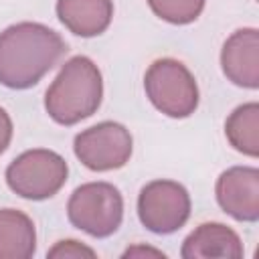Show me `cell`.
Segmentation results:
<instances>
[{
  "label": "cell",
  "instance_id": "obj_2",
  "mask_svg": "<svg viewBox=\"0 0 259 259\" xmlns=\"http://www.w3.org/2000/svg\"><path fill=\"white\" fill-rule=\"evenodd\" d=\"M103 97V81L97 65L83 55L69 59L45 95L47 113L61 125H73L93 115Z\"/></svg>",
  "mask_w": 259,
  "mask_h": 259
},
{
  "label": "cell",
  "instance_id": "obj_12",
  "mask_svg": "<svg viewBox=\"0 0 259 259\" xmlns=\"http://www.w3.org/2000/svg\"><path fill=\"white\" fill-rule=\"evenodd\" d=\"M36 251L32 219L16 208H0V259H28Z\"/></svg>",
  "mask_w": 259,
  "mask_h": 259
},
{
  "label": "cell",
  "instance_id": "obj_3",
  "mask_svg": "<svg viewBox=\"0 0 259 259\" xmlns=\"http://www.w3.org/2000/svg\"><path fill=\"white\" fill-rule=\"evenodd\" d=\"M144 89L152 105L168 117H188L198 107L194 75L176 59L154 61L144 75Z\"/></svg>",
  "mask_w": 259,
  "mask_h": 259
},
{
  "label": "cell",
  "instance_id": "obj_16",
  "mask_svg": "<svg viewBox=\"0 0 259 259\" xmlns=\"http://www.w3.org/2000/svg\"><path fill=\"white\" fill-rule=\"evenodd\" d=\"M12 140V119L4 107H0V154L6 152Z\"/></svg>",
  "mask_w": 259,
  "mask_h": 259
},
{
  "label": "cell",
  "instance_id": "obj_15",
  "mask_svg": "<svg viewBox=\"0 0 259 259\" xmlns=\"http://www.w3.org/2000/svg\"><path fill=\"white\" fill-rule=\"evenodd\" d=\"M49 257H95V251L87 245H81L79 241H59L53 249L47 253Z\"/></svg>",
  "mask_w": 259,
  "mask_h": 259
},
{
  "label": "cell",
  "instance_id": "obj_9",
  "mask_svg": "<svg viewBox=\"0 0 259 259\" xmlns=\"http://www.w3.org/2000/svg\"><path fill=\"white\" fill-rule=\"evenodd\" d=\"M221 65L225 77L247 89L259 87V32L257 28L235 30L223 45Z\"/></svg>",
  "mask_w": 259,
  "mask_h": 259
},
{
  "label": "cell",
  "instance_id": "obj_13",
  "mask_svg": "<svg viewBox=\"0 0 259 259\" xmlns=\"http://www.w3.org/2000/svg\"><path fill=\"white\" fill-rule=\"evenodd\" d=\"M225 136L229 144L251 158L259 156V105L255 101L243 103L225 121Z\"/></svg>",
  "mask_w": 259,
  "mask_h": 259
},
{
  "label": "cell",
  "instance_id": "obj_14",
  "mask_svg": "<svg viewBox=\"0 0 259 259\" xmlns=\"http://www.w3.org/2000/svg\"><path fill=\"white\" fill-rule=\"evenodd\" d=\"M148 4L156 16L170 24L194 22L204 8V0H148Z\"/></svg>",
  "mask_w": 259,
  "mask_h": 259
},
{
  "label": "cell",
  "instance_id": "obj_6",
  "mask_svg": "<svg viewBox=\"0 0 259 259\" xmlns=\"http://www.w3.org/2000/svg\"><path fill=\"white\" fill-rule=\"evenodd\" d=\"M138 217L156 235L178 231L190 217V194L174 180H152L138 196Z\"/></svg>",
  "mask_w": 259,
  "mask_h": 259
},
{
  "label": "cell",
  "instance_id": "obj_10",
  "mask_svg": "<svg viewBox=\"0 0 259 259\" xmlns=\"http://www.w3.org/2000/svg\"><path fill=\"white\" fill-rule=\"evenodd\" d=\"M180 255L184 259L200 257H243V243L239 235L223 223H202L182 243Z\"/></svg>",
  "mask_w": 259,
  "mask_h": 259
},
{
  "label": "cell",
  "instance_id": "obj_4",
  "mask_svg": "<svg viewBox=\"0 0 259 259\" xmlns=\"http://www.w3.org/2000/svg\"><path fill=\"white\" fill-rule=\"evenodd\" d=\"M67 217L73 227L103 239L119 229L123 219V198L109 182H87L71 194Z\"/></svg>",
  "mask_w": 259,
  "mask_h": 259
},
{
  "label": "cell",
  "instance_id": "obj_5",
  "mask_svg": "<svg viewBox=\"0 0 259 259\" xmlns=\"http://www.w3.org/2000/svg\"><path fill=\"white\" fill-rule=\"evenodd\" d=\"M67 162L53 150L36 148L22 152L6 168V184L12 192L28 200L55 196L67 182Z\"/></svg>",
  "mask_w": 259,
  "mask_h": 259
},
{
  "label": "cell",
  "instance_id": "obj_1",
  "mask_svg": "<svg viewBox=\"0 0 259 259\" xmlns=\"http://www.w3.org/2000/svg\"><path fill=\"white\" fill-rule=\"evenodd\" d=\"M67 42L40 22H18L0 32V83L10 89L36 85L65 55Z\"/></svg>",
  "mask_w": 259,
  "mask_h": 259
},
{
  "label": "cell",
  "instance_id": "obj_8",
  "mask_svg": "<svg viewBox=\"0 0 259 259\" xmlns=\"http://www.w3.org/2000/svg\"><path fill=\"white\" fill-rule=\"evenodd\" d=\"M217 200L221 208L237 221L255 223L259 219V170L253 166H233L217 180Z\"/></svg>",
  "mask_w": 259,
  "mask_h": 259
},
{
  "label": "cell",
  "instance_id": "obj_7",
  "mask_svg": "<svg viewBox=\"0 0 259 259\" xmlns=\"http://www.w3.org/2000/svg\"><path fill=\"white\" fill-rule=\"evenodd\" d=\"M132 134L117 121H101L75 136L73 150L83 166L95 172L117 170L132 156Z\"/></svg>",
  "mask_w": 259,
  "mask_h": 259
},
{
  "label": "cell",
  "instance_id": "obj_17",
  "mask_svg": "<svg viewBox=\"0 0 259 259\" xmlns=\"http://www.w3.org/2000/svg\"><path fill=\"white\" fill-rule=\"evenodd\" d=\"M136 255H154V257H164L162 251L158 249H150V247H132L123 253V257H136Z\"/></svg>",
  "mask_w": 259,
  "mask_h": 259
},
{
  "label": "cell",
  "instance_id": "obj_11",
  "mask_svg": "<svg viewBox=\"0 0 259 259\" xmlns=\"http://www.w3.org/2000/svg\"><path fill=\"white\" fill-rule=\"evenodd\" d=\"M57 16L77 36H97L105 32L113 18L111 0H57Z\"/></svg>",
  "mask_w": 259,
  "mask_h": 259
}]
</instances>
